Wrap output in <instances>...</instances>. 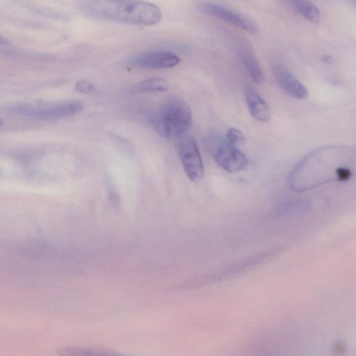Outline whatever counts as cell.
Masks as SVG:
<instances>
[{
  "mask_svg": "<svg viewBox=\"0 0 356 356\" xmlns=\"http://www.w3.org/2000/svg\"><path fill=\"white\" fill-rule=\"evenodd\" d=\"M89 11L106 20L135 25H154L162 17L158 6L142 0H90Z\"/></svg>",
  "mask_w": 356,
  "mask_h": 356,
  "instance_id": "cell-2",
  "label": "cell"
},
{
  "mask_svg": "<svg viewBox=\"0 0 356 356\" xmlns=\"http://www.w3.org/2000/svg\"><path fill=\"white\" fill-rule=\"evenodd\" d=\"M245 101L250 114L257 121L266 123L270 118L269 106L257 91L251 86L245 88Z\"/></svg>",
  "mask_w": 356,
  "mask_h": 356,
  "instance_id": "cell-10",
  "label": "cell"
},
{
  "mask_svg": "<svg viewBox=\"0 0 356 356\" xmlns=\"http://www.w3.org/2000/svg\"><path fill=\"white\" fill-rule=\"evenodd\" d=\"M168 88V83L161 78H150L140 83L136 88L139 92H162Z\"/></svg>",
  "mask_w": 356,
  "mask_h": 356,
  "instance_id": "cell-13",
  "label": "cell"
},
{
  "mask_svg": "<svg viewBox=\"0 0 356 356\" xmlns=\"http://www.w3.org/2000/svg\"><path fill=\"white\" fill-rule=\"evenodd\" d=\"M1 124H2V121H1V120L0 119V126L1 125Z\"/></svg>",
  "mask_w": 356,
  "mask_h": 356,
  "instance_id": "cell-17",
  "label": "cell"
},
{
  "mask_svg": "<svg viewBox=\"0 0 356 356\" xmlns=\"http://www.w3.org/2000/svg\"><path fill=\"white\" fill-rule=\"evenodd\" d=\"M239 55L245 69L252 79L257 83H262L264 74L254 54L245 48L240 51Z\"/></svg>",
  "mask_w": 356,
  "mask_h": 356,
  "instance_id": "cell-11",
  "label": "cell"
},
{
  "mask_svg": "<svg viewBox=\"0 0 356 356\" xmlns=\"http://www.w3.org/2000/svg\"><path fill=\"white\" fill-rule=\"evenodd\" d=\"M83 104L80 101H67L42 105H19L11 107L10 112L16 115L41 120L65 118L81 112Z\"/></svg>",
  "mask_w": 356,
  "mask_h": 356,
  "instance_id": "cell-4",
  "label": "cell"
},
{
  "mask_svg": "<svg viewBox=\"0 0 356 356\" xmlns=\"http://www.w3.org/2000/svg\"><path fill=\"white\" fill-rule=\"evenodd\" d=\"M94 85L86 80H79L75 85V90L81 93L89 94L95 91Z\"/></svg>",
  "mask_w": 356,
  "mask_h": 356,
  "instance_id": "cell-15",
  "label": "cell"
},
{
  "mask_svg": "<svg viewBox=\"0 0 356 356\" xmlns=\"http://www.w3.org/2000/svg\"><path fill=\"white\" fill-rule=\"evenodd\" d=\"M150 120L154 129L163 137L179 138L189 129L192 113L183 100L170 97L155 111Z\"/></svg>",
  "mask_w": 356,
  "mask_h": 356,
  "instance_id": "cell-3",
  "label": "cell"
},
{
  "mask_svg": "<svg viewBox=\"0 0 356 356\" xmlns=\"http://www.w3.org/2000/svg\"><path fill=\"white\" fill-rule=\"evenodd\" d=\"M212 149L214 160L225 170L236 173L247 168L248 161L246 156L227 140L218 139Z\"/></svg>",
  "mask_w": 356,
  "mask_h": 356,
  "instance_id": "cell-6",
  "label": "cell"
},
{
  "mask_svg": "<svg viewBox=\"0 0 356 356\" xmlns=\"http://www.w3.org/2000/svg\"><path fill=\"white\" fill-rule=\"evenodd\" d=\"M355 152L350 147H324L309 154L293 169L291 188L302 192L330 181H346L353 175Z\"/></svg>",
  "mask_w": 356,
  "mask_h": 356,
  "instance_id": "cell-1",
  "label": "cell"
},
{
  "mask_svg": "<svg viewBox=\"0 0 356 356\" xmlns=\"http://www.w3.org/2000/svg\"><path fill=\"white\" fill-rule=\"evenodd\" d=\"M275 76L281 89L289 96L298 99H305L308 97V91L304 85L288 70L277 67Z\"/></svg>",
  "mask_w": 356,
  "mask_h": 356,
  "instance_id": "cell-9",
  "label": "cell"
},
{
  "mask_svg": "<svg viewBox=\"0 0 356 356\" xmlns=\"http://www.w3.org/2000/svg\"><path fill=\"white\" fill-rule=\"evenodd\" d=\"M179 138V155L186 175L192 181H201L204 177V165L196 140L186 134Z\"/></svg>",
  "mask_w": 356,
  "mask_h": 356,
  "instance_id": "cell-5",
  "label": "cell"
},
{
  "mask_svg": "<svg viewBox=\"0 0 356 356\" xmlns=\"http://www.w3.org/2000/svg\"><path fill=\"white\" fill-rule=\"evenodd\" d=\"M227 140L232 145H236L243 142L245 137L240 130L236 128H232L227 131Z\"/></svg>",
  "mask_w": 356,
  "mask_h": 356,
  "instance_id": "cell-14",
  "label": "cell"
},
{
  "mask_svg": "<svg viewBox=\"0 0 356 356\" xmlns=\"http://www.w3.org/2000/svg\"><path fill=\"white\" fill-rule=\"evenodd\" d=\"M0 43L5 44L7 43V40L0 35Z\"/></svg>",
  "mask_w": 356,
  "mask_h": 356,
  "instance_id": "cell-16",
  "label": "cell"
},
{
  "mask_svg": "<svg viewBox=\"0 0 356 356\" xmlns=\"http://www.w3.org/2000/svg\"><path fill=\"white\" fill-rule=\"evenodd\" d=\"M180 62L179 57L170 51H156L140 54L134 57L131 63L133 65L150 70L171 68Z\"/></svg>",
  "mask_w": 356,
  "mask_h": 356,
  "instance_id": "cell-8",
  "label": "cell"
},
{
  "mask_svg": "<svg viewBox=\"0 0 356 356\" xmlns=\"http://www.w3.org/2000/svg\"><path fill=\"white\" fill-rule=\"evenodd\" d=\"M291 6L305 19L318 23L321 19L319 9L309 0H289Z\"/></svg>",
  "mask_w": 356,
  "mask_h": 356,
  "instance_id": "cell-12",
  "label": "cell"
},
{
  "mask_svg": "<svg viewBox=\"0 0 356 356\" xmlns=\"http://www.w3.org/2000/svg\"><path fill=\"white\" fill-rule=\"evenodd\" d=\"M200 10L211 16L217 17L250 34L259 32L257 24L248 17L222 5L204 1L200 4Z\"/></svg>",
  "mask_w": 356,
  "mask_h": 356,
  "instance_id": "cell-7",
  "label": "cell"
}]
</instances>
